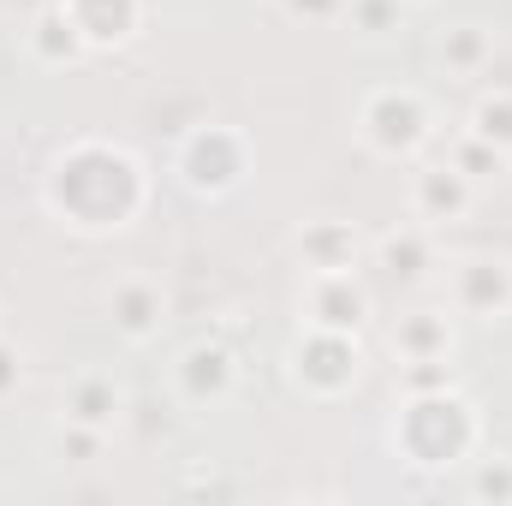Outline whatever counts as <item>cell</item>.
<instances>
[{
  "instance_id": "obj_1",
  "label": "cell",
  "mask_w": 512,
  "mask_h": 506,
  "mask_svg": "<svg viewBox=\"0 0 512 506\" xmlns=\"http://www.w3.org/2000/svg\"><path fill=\"white\" fill-rule=\"evenodd\" d=\"M149 167L120 137H72L42 173V209L78 239L131 233L149 209Z\"/></svg>"
},
{
  "instance_id": "obj_2",
  "label": "cell",
  "mask_w": 512,
  "mask_h": 506,
  "mask_svg": "<svg viewBox=\"0 0 512 506\" xmlns=\"http://www.w3.org/2000/svg\"><path fill=\"white\" fill-rule=\"evenodd\" d=\"M393 453L423 471V477H441V471H459L483 453V411L471 393L453 387H429V393H399V417H393Z\"/></svg>"
},
{
  "instance_id": "obj_3",
  "label": "cell",
  "mask_w": 512,
  "mask_h": 506,
  "mask_svg": "<svg viewBox=\"0 0 512 506\" xmlns=\"http://www.w3.org/2000/svg\"><path fill=\"white\" fill-rule=\"evenodd\" d=\"M251 167H256V143L239 126H227V120L191 126L185 137H179V149H173L179 185H185L191 197H209V203L233 197V191L251 179Z\"/></svg>"
},
{
  "instance_id": "obj_4",
  "label": "cell",
  "mask_w": 512,
  "mask_h": 506,
  "mask_svg": "<svg viewBox=\"0 0 512 506\" xmlns=\"http://www.w3.org/2000/svg\"><path fill=\"white\" fill-rule=\"evenodd\" d=\"M429 96L417 84H376L364 102H358V137L370 155L382 161H417L423 143H429Z\"/></svg>"
},
{
  "instance_id": "obj_5",
  "label": "cell",
  "mask_w": 512,
  "mask_h": 506,
  "mask_svg": "<svg viewBox=\"0 0 512 506\" xmlns=\"http://www.w3.org/2000/svg\"><path fill=\"white\" fill-rule=\"evenodd\" d=\"M292 381L310 399H346L364 381V346H358V334L304 328L298 346H292Z\"/></svg>"
},
{
  "instance_id": "obj_6",
  "label": "cell",
  "mask_w": 512,
  "mask_h": 506,
  "mask_svg": "<svg viewBox=\"0 0 512 506\" xmlns=\"http://www.w3.org/2000/svg\"><path fill=\"white\" fill-rule=\"evenodd\" d=\"M298 310H304V328H328V334H364L376 298L364 286L358 268H340V274H304V292H298Z\"/></svg>"
},
{
  "instance_id": "obj_7",
  "label": "cell",
  "mask_w": 512,
  "mask_h": 506,
  "mask_svg": "<svg viewBox=\"0 0 512 506\" xmlns=\"http://www.w3.org/2000/svg\"><path fill=\"white\" fill-rule=\"evenodd\" d=\"M453 316L471 322H507L512 316V256H459L447 274Z\"/></svg>"
},
{
  "instance_id": "obj_8",
  "label": "cell",
  "mask_w": 512,
  "mask_h": 506,
  "mask_svg": "<svg viewBox=\"0 0 512 506\" xmlns=\"http://www.w3.org/2000/svg\"><path fill=\"white\" fill-rule=\"evenodd\" d=\"M233 387H239V352H233L227 340H191V346L179 352V364H173V393H179L185 405L215 411V405L233 399Z\"/></svg>"
},
{
  "instance_id": "obj_9",
  "label": "cell",
  "mask_w": 512,
  "mask_h": 506,
  "mask_svg": "<svg viewBox=\"0 0 512 506\" xmlns=\"http://www.w3.org/2000/svg\"><path fill=\"white\" fill-rule=\"evenodd\" d=\"M471 203H477V185H471L453 161H423V167L411 173V185H405L411 221H423V227H435V233L453 227V221H465Z\"/></svg>"
},
{
  "instance_id": "obj_10",
  "label": "cell",
  "mask_w": 512,
  "mask_h": 506,
  "mask_svg": "<svg viewBox=\"0 0 512 506\" xmlns=\"http://www.w3.org/2000/svg\"><path fill=\"white\" fill-rule=\"evenodd\" d=\"M108 328L126 346H149L167 328V292H161L155 274H120L108 286Z\"/></svg>"
},
{
  "instance_id": "obj_11",
  "label": "cell",
  "mask_w": 512,
  "mask_h": 506,
  "mask_svg": "<svg viewBox=\"0 0 512 506\" xmlns=\"http://www.w3.org/2000/svg\"><path fill=\"white\" fill-rule=\"evenodd\" d=\"M292 256H298L304 274H340V268H358L364 239H358L352 221H340V215H316V221H304V227L292 233Z\"/></svg>"
},
{
  "instance_id": "obj_12",
  "label": "cell",
  "mask_w": 512,
  "mask_h": 506,
  "mask_svg": "<svg viewBox=\"0 0 512 506\" xmlns=\"http://www.w3.org/2000/svg\"><path fill=\"white\" fill-rule=\"evenodd\" d=\"M60 6L72 12V24H78L90 54L126 48L131 36L143 30V12H149V0H60Z\"/></svg>"
},
{
  "instance_id": "obj_13",
  "label": "cell",
  "mask_w": 512,
  "mask_h": 506,
  "mask_svg": "<svg viewBox=\"0 0 512 506\" xmlns=\"http://www.w3.org/2000/svg\"><path fill=\"white\" fill-rule=\"evenodd\" d=\"M387 340H393V358H399V364H429V358L453 364V352H459V328H453V316H447V310H429V304L405 310V316L393 322Z\"/></svg>"
},
{
  "instance_id": "obj_14",
  "label": "cell",
  "mask_w": 512,
  "mask_h": 506,
  "mask_svg": "<svg viewBox=\"0 0 512 506\" xmlns=\"http://www.w3.org/2000/svg\"><path fill=\"white\" fill-rule=\"evenodd\" d=\"M435 227H423V221H399L393 233L376 239V268H382L387 280H399V286H423L429 274H435Z\"/></svg>"
},
{
  "instance_id": "obj_15",
  "label": "cell",
  "mask_w": 512,
  "mask_h": 506,
  "mask_svg": "<svg viewBox=\"0 0 512 506\" xmlns=\"http://www.w3.org/2000/svg\"><path fill=\"white\" fill-rule=\"evenodd\" d=\"M495 54H501V36H495L489 24H477V18L447 24V30H441V42H435V60H441V72H447L453 84L489 78V72H495Z\"/></svg>"
},
{
  "instance_id": "obj_16",
  "label": "cell",
  "mask_w": 512,
  "mask_h": 506,
  "mask_svg": "<svg viewBox=\"0 0 512 506\" xmlns=\"http://www.w3.org/2000/svg\"><path fill=\"white\" fill-rule=\"evenodd\" d=\"M120 405H126L120 381L108 376V370H84V376L66 381L60 417H66V423H90V429H108V435H114V423H120Z\"/></svg>"
},
{
  "instance_id": "obj_17",
  "label": "cell",
  "mask_w": 512,
  "mask_h": 506,
  "mask_svg": "<svg viewBox=\"0 0 512 506\" xmlns=\"http://www.w3.org/2000/svg\"><path fill=\"white\" fill-rule=\"evenodd\" d=\"M24 42H30V54L42 60V66H84L90 60V48H84V36H78V24H72V12L54 0V6H42L36 18H30V30H24Z\"/></svg>"
},
{
  "instance_id": "obj_18",
  "label": "cell",
  "mask_w": 512,
  "mask_h": 506,
  "mask_svg": "<svg viewBox=\"0 0 512 506\" xmlns=\"http://www.w3.org/2000/svg\"><path fill=\"white\" fill-rule=\"evenodd\" d=\"M447 161H453L477 191H483V185H501V179H507V167H512L507 149H495V143H489V137H477V131H459V143L447 149Z\"/></svg>"
},
{
  "instance_id": "obj_19",
  "label": "cell",
  "mask_w": 512,
  "mask_h": 506,
  "mask_svg": "<svg viewBox=\"0 0 512 506\" xmlns=\"http://www.w3.org/2000/svg\"><path fill=\"white\" fill-rule=\"evenodd\" d=\"M465 495L477 506H512V459L507 453H477L465 465Z\"/></svg>"
},
{
  "instance_id": "obj_20",
  "label": "cell",
  "mask_w": 512,
  "mask_h": 506,
  "mask_svg": "<svg viewBox=\"0 0 512 506\" xmlns=\"http://www.w3.org/2000/svg\"><path fill=\"white\" fill-rule=\"evenodd\" d=\"M405 12H411V0H346L340 24H352L364 42H387L393 30H405Z\"/></svg>"
},
{
  "instance_id": "obj_21",
  "label": "cell",
  "mask_w": 512,
  "mask_h": 506,
  "mask_svg": "<svg viewBox=\"0 0 512 506\" xmlns=\"http://www.w3.org/2000/svg\"><path fill=\"white\" fill-rule=\"evenodd\" d=\"M465 131L489 137L495 149H507V155H512V90H507V84H495V90H483V96H477V108H471Z\"/></svg>"
},
{
  "instance_id": "obj_22",
  "label": "cell",
  "mask_w": 512,
  "mask_h": 506,
  "mask_svg": "<svg viewBox=\"0 0 512 506\" xmlns=\"http://www.w3.org/2000/svg\"><path fill=\"white\" fill-rule=\"evenodd\" d=\"M108 447V429H90V423H66L60 417V459L66 465H96Z\"/></svg>"
},
{
  "instance_id": "obj_23",
  "label": "cell",
  "mask_w": 512,
  "mask_h": 506,
  "mask_svg": "<svg viewBox=\"0 0 512 506\" xmlns=\"http://www.w3.org/2000/svg\"><path fill=\"white\" fill-rule=\"evenodd\" d=\"M429 387H453V364H441V358L399 364V393H429Z\"/></svg>"
},
{
  "instance_id": "obj_24",
  "label": "cell",
  "mask_w": 512,
  "mask_h": 506,
  "mask_svg": "<svg viewBox=\"0 0 512 506\" xmlns=\"http://www.w3.org/2000/svg\"><path fill=\"white\" fill-rule=\"evenodd\" d=\"M280 12L292 24H340L346 18V0H280Z\"/></svg>"
},
{
  "instance_id": "obj_25",
  "label": "cell",
  "mask_w": 512,
  "mask_h": 506,
  "mask_svg": "<svg viewBox=\"0 0 512 506\" xmlns=\"http://www.w3.org/2000/svg\"><path fill=\"white\" fill-rule=\"evenodd\" d=\"M18 387H24V352L0 334V399H12Z\"/></svg>"
},
{
  "instance_id": "obj_26",
  "label": "cell",
  "mask_w": 512,
  "mask_h": 506,
  "mask_svg": "<svg viewBox=\"0 0 512 506\" xmlns=\"http://www.w3.org/2000/svg\"><path fill=\"white\" fill-rule=\"evenodd\" d=\"M411 6H429V0H411Z\"/></svg>"
}]
</instances>
